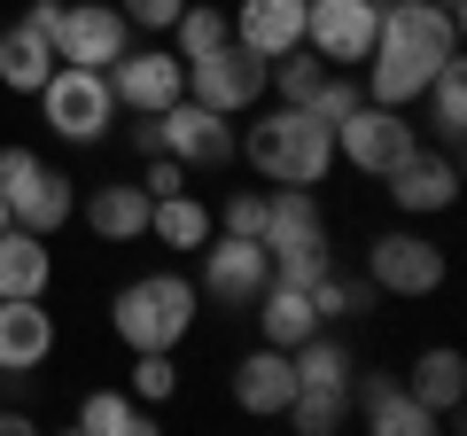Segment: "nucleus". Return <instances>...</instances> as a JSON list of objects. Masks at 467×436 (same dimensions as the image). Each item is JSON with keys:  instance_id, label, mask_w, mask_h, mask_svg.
<instances>
[{"instance_id": "4468645a", "label": "nucleus", "mask_w": 467, "mask_h": 436, "mask_svg": "<svg viewBox=\"0 0 467 436\" xmlns=\"http://www.w3.org/2000/svg\"><path fill=\"white\" fill-rule=\"evenodd\" d=\"M109 94H117V109L156 118V109H171V101L187 94V63L171 47H125L109 63Z\"/></svg>"}, {"instance_id": "f3484780", "label": "nucleus", "mask_w": 467, "mask_h": 436, "mask_svg": "<svg viewBox=\"0 0 467 436\" xmlns=\"http://www.w3.org/2000/svg\"><path fill=\"white\" fill-rule=\"evenodd\" d=\"M350 413L367 420L374 436H436L444 420L405 389V374H350Z\"/></svg>"}, {"instance_id": "f257e3e1", "label": "nucleus", "mask_w": 467, "mask_h": 436, "mask_svg": "<svg viewBox=\"0 0 467 436\" xmlns=\"http://www.w3.org/2000/svg\"><path fill=\"white\" fill-rule=\"evenodd\" d=\"M460 55V8H436V0H382V24H374L367 47V101H389V109H413L420 86Z\"/></svg>"}, {"instance_id": "4be33fe9", "label": "nucleus", "mask_w": 467, "mask_h": 436, "mask_svg": "<svg viewBox=\"0 0 467 436\" xmlns=\"http://www.w3.org/2000/svg\"><path fill=\"white\" fill-rule=\"evenodd\" d=\"M149 234L164 242L171 257H195L202 242L218 234V218H211V202H202V195H187V187H171V195H149Z\"/></svg>"}, {"instance_id": "ea45409f", "label": "nucleus", "mask_w": 467, "mask_h": 436, "mask_svg": "<svg viewBox=\"0 0 467 436\" xmlns=\"http://www.w3.org/2000/svg\"><path fill=\"white\" fill-rule=\"evenodd\" d=\"M374 8H382V0H374Z\"/></svg>"}, {"instance_id": "1a4fd4ad", "label": "nucleus", "mask_w": 467, "mask_h": 436, "mask_svg": "<svg viewBox=\"0 0 467 436\" xmlns=\"http://www.w3.org/2000/svg\"><path fill=\"white\" fill-rule=\"evenodd\" d=\"M413 149H420V125L405 118V109H389V101H358V109H350L343 125H335V164L367 171V180L398 171Z\"/></svg>"}, {"instance_id": "4c0bfd02", "label": "nucleus", "mask_w": 467, "mask_h": 436, "mask_svg": "<svg viewBox=\"0 0 467 436\" xmlns=\"http://www.w3.org/2000/svg\"><path fill=\"white\" fill-rule=\"evenodd\" d=\"M436 8H467V0H436Z\"/></svg>"}, {"instance_id": "f03ea898", "label": "nucleus", "mask_w": 467, "mask_h": 436, "mask_svg": "<svg viewBox=\"0 0 467 436\" xmlns=\"http://www.w3.org/2000/svg\"><path fill=\"white\" fill-rule=\"evenodd\" d=\"M234 149L250 156V171L265 187H319L335 171V133L312 109H296V101H273L265 118H250Z\"/></svg>"}, {"instance_id": "412c9836", "label": "nucleus", "mask_w": 467, "mask_h": 436, "mask_svg": "<svg viewBox=\"0 0 467 436\" xmlns=\"http://www.w3.org/2000/svg\"><path fill=\"white\" fill-rule=\"evenodd\" d=\"M226 16H234V39L250 55H265V63L304 47V0H234Z\"/></svg>"}, {"instance_id": "2f4dec72", "label": "nucleus", "mask_w": 467, "mask_h": 436, "mask_svg": "<svg viewBox=\"0 0 467 436\" xmlns=\"http://www.w3.org/2000/svg\"><path fill=\"white\" fill-rule=\"evenodd\" d=\"M133 398L140 405H171L180 398V358L171 351H133Z\"/></svg>"}, {"instance_id": "dca6fc26", "label": "nucleus", "mask_w": 467, "mask_h": 436, "mask_svg": "<svg viewBox=\"0 0 467 436\" xmlns=\"http://www.w3.org/2000/svg\"><path fill=\"white\" fill-rule=\"evenodd\" d=\"M382 187H389V202H398V218H436V211L460 202V164H451V149H429V140H420L398 171H382Z\"/></svg>"}, {"instance_id": "0eeeda50", "label": "nucleus", "mask_w": 467, "mask_h": 436, "mask_svg": "<svg viewBox=\"0 0 467 436\" xmlns=\"http://www.w3.org/2000/svg\"><path fill=\"white\" fill-rule=\"evenodd\" d=\"M39 118H47V133L55 140H109V125H117V94H109V70H78V63H55L47 70V86H39Z\"/></svg>"}, {"instance_id": "c9c22d12", "label": "nucleus", "mask_w": 467, "mask_h": 436, "mask_svg": "<svg viewBox=\"0 0 467 436\" xmlns=\"http://www.w3.org/2000/svg\"><path fill=\"white\" fill-rule=\"evenodd\" d=\"M140 187H149V195H171V187H187V164H180V156H164V149H156L149 164H140Z\"/></svg>"}, {"instance_id": "a878e982", "label": "nucleus", "mask_w": 467, "mask_h": 436, "mask_svg": "<svg viewBox=\"0 0 467 436\" xmlns=\"http://www.w3.org/2000/svg\"><path fill=\"white\" fill-rule=\"evenodd\" d=\"M420 109H429L436 149H460V140H467V63H460V55H451V63L420 86Z\"/></svg>"}, {"instance_id": "e433bc0d", "label": "nucleus", "mask_w": 467, "mask_h": 436, "mask_svg": "<svg viewBox=\"0 0 467 436\" xmlns=\"http://www.w3.org/2000/svg\"><path fill=\"white\" fill-rule=\"evenodd\" d=\"M32 429H39L32 413H16V405H0V436H32Z\"/></svg>"}, {"instance_id": "b1692460", "label": "nucleus", "mask_w": 467, "mask_h": 436, "mask_svg": "<svg viewBox=\"0 0 467 436\" xmlns=\"http://www.w3.org/2000/svg\"><path fill=\"white\" fill-rule=\"evenodd\" d=\"M250 312H257V336H265V343H281V351H296V343L312 336V327H327V319L312 312V288H296V281H265Z\"/></svg>"}, {"instance_id": "2eb2a0df", "label": "nucleus", "mask_w": 467, "mask_h": 436, "mask_svg": "<svg viewBox=\"0 0 467 436\" xmlns=\"http://www.w3.org/2000/svg\"><path fill=\"white\" fill-rule=\"evenodd\" d=\"M47 70H55V0H32L16 24H0V86L39 94Z\"/></svg>"}, {"instance_id": "39448f33", "label": "nucleus", "mask_w": 467, "mask_h": 436, "mask_svg": "<svg viewBox=\"0 0 467 436\" xmlns=\"http://www.w3.org/2000/svg\"><path fill=\"white\" fill-rule=\"evenodd\" d=\"M0 202H8L16 226H32V234L55 242L70 218H78V180H70L63 164H47L39 149L8 140V149H0Z\"/></svg>"}, {"instance_id": "9d476101", "label": "nucleus", "mask_w": 467, "mask_h": 436, "mask_svg": "<svg viewBox=\"0 0 467 436\" xmlns=\"http://www.w3.org/2000/svg\"><path fill=\"white\" fill-rule=\"evenodd\" d=\"M187 101L218 109V118H250L265 101V55H250L242 39H226L218 55H195L187 63Z\"/></svg>"}, {"instance_id": "a211bd4d", "label": "nucleus", "mask_w": 467, "mask_h": 436, "mask_svg": "<svg viewBox=\"0 0 467 436\" xmlns=\"http://www.w3.org/2000/svg\"><path fill=\"white\" fill-rule=\"evenodd\" d=\"M288 398H296V358L281 351V343H257L250 358H234V405L257 420H281Z\"/></svg>"}, {"instance_id": "bb28decb", "label": "nucleus", "mask_w": 467, "mask_h": 436, "mask_svg": "<svg viewBox=\"0 0 467 436\" xmlns=\"http://www.w3.org/2000/svg\"><path fill=\"white\" fill-rule=\"evenodd\" d=\"M78 429L86 436H149L156 429V405H140L133 389H86V398H78Z\"/></svg>"}, {"instance_id": "f704fd0d", "label": "nucleus", "mask_w": 467, "mask_h": 436, "mask_svg": "<svg viewBox=\"0 0 467 436\" xmlns=\"http://www.w3.org/2000/svg\"><path fill=\"white\" fill-rule=\"evenodd\" d=\"M117 8H125L133 32H171V16H180L187 0H117Z\"/></svg>"}, {"instance_id": "ddd939ff", "label": "nucleus", "mask_w": 467, "mask_h": 436, "mask_svg": "<svg viewBox=\"0 0 467 436\" xmlns=\"http://www.w3.org/2000/svg\"><path fill=\"white\" fill-rule=\"evenodd\" d=\"M195 257H202V281H195V288H202L211 304H226V312H250L257 288L273 281L265 242H257V234H211Z\"/></svg>"}, {"instance_id": "393cba45", "label": "nucleus", "mask_w": 467, "mask_h": 436, "mask_svg": "<svg viewBox=\"0 0 467 436\" xmlns=\"http://www.w3.org/2000/svg\"><path fill=\"white\" fill-rule=\"evenodd\" d=\"M55 281V257H47V234H32V226H0V296H47Z\"/></svg>"}, {"instance_id": "58836bf2", "label": "nucleus", "mask_w": 467, "mask_h": 436, "mask_svg": "<svg viewBox=\"0 0 467 436\" xmlns=\"http://www.w3.org/2000/svg\"><path fill=\"white\" fill-rule=\"evenodd\" d=\"M0 226H8V202H0Z\"/></svg>"}, {"instance_id": "9b49d317", "label": "nucleus", "mask_w": 467, "mask_h": 436, "mask_svg": "<svg viewBox=\"0 0 467 436\" xmlns=\"http://www.w3.org/2000/svg\"><path fill=\"white\" fill-rule=\"evenodd\" d=\"M125 47H133L125 8H109V0H55V63L109 70Z\"/></svg>"}, {"instance_id": "aec40b11", "label": "nucleus", "mask_w": 467, "mask_h": 436, "mask_svg": "<svg viewBox=\"0 0 467 436\" xmlns=\"http://www.w3.org/2000/svg\"><path fill=\"white\" fill-rule=\"evenodd\" d=\"M78 218L94 242H149V187L140 180H101L78 195Z\"/></svg>"}, {"instance_id": "6e6552de", "label": "nucleus", "mask_w": 467, "mask_h": 436, "mask_svg": "<svg viewBox=\"0 0 467 436\" xmlns=\"http://www.w3.org/2000/svg\"><path fill=\"white\" fill-rule=\"evenodd\" d=\"M444 273H451V257H444V242L436 234H420V218H405V226H389V234H374V250H367V281H374V296H436L444 288Z\"/></svg>"}, {"instance_id": "6ab92c4d", "label": "nucleus", "mask_w": 467, "mask_h": 436, "mask_svg": "<svg viewBox=\"0 0 467 436\" xmlns=\"http://www.w3.org/2000/svg\"><path fill=\"white\" fill-rule=\"evenodd\" d=\"M55 358V312L39 296H0V374H39Z\"/></svg>"}, {"instance_id": "473e14b6", "label": "nucleus", "mask_w": 467, "mask_h": 436, "mask_svg": "<svg viewBox=\"0 0 467 436\" xmlns=\"http://www.w3.org/2000/svg\"><path fill=\"white\" fill-rule=\"evenodd\" d=\"M358 101H367V94H358V70H327V78L312 86V101H304V109H312V118L335 133V125H343L350 109H358Z\"/></svg>"}, {"instance_id": "f8f14e48", "label": "nucleus", "mask_w": 467, "mask_h": 436, "mask_svg": "<svg viewBox=\"0 0 467 436\" xmlns=\"http://www.w3.org/2000/svg\"><path fill=\"white\" fill-rule=\"evenodd\" d=\"M374 24H382L374 0H304V47H312L327 70H358L367 63Z\"/></svg>"}, {"instance_id": "7c9ffc66", "label": "nucleus", "mask_w": 467, "mask_h": 436, "mask_svg": "<svg viewBox=\"0 0 467 436\" xmlns=\"http://www.w3.org/2000/svg\"><path fill=\"white\" fill-rule=\"evenodd\" d=\"M288 420H296L304 436H335L350 420V389H296V398H288Z\"/></svg>"}, {"instance_id": "5701e85b", "label": "nucleus", "mask_w": 467, "mask_h": 436, "mask_svg": "<svg viewBox=\"0 0 467 436\" xmlns=\"http://www.w3.org/2000/svg\"><path fill=\"white\" fill-rule=\"evenodd\" d=\"M405 389H413L420 405H429L444 429H460V398H467V358L451 351V343H436V351L413 358V374H405Z\"/></svg>"}, {"instance_id": "20e7f679", "label": "nucleus", "mask_w": 467, "mask_h": 436, "mask_svg": "<svg viewBox=\"0 0 467 436\" xmlns=\"http://www.w3.org/2000/svg\"><path fill=\"white\" fill-rule=\"evenodd\" d=\"M257 242H265L273 281H296V288H312L319 273L335 265V250H327V218H319L312 187H273V195H265V226H257Z\"/></svg>"}, {"instance_id": "cd10ccee", "label": "nucleus", "mask_w": 467, "mask_h": 436, "mask_svg": "<svg viewBox=\"0 0 467 436\" xmlns=\"http://www.w3.org/2000/svg\"><path fill=\"white\" fill-rule=\"evenodd\" d=\"M226 39H234V16H226V8H211V0H187L180 16H171L164 47L180 55V63H195V55H218Z\"/></svg>"}, {"instance_id": "423d86ee", "label": "nucleus", "mask_w": 467, "mask_h": 436, "mask_svg": "<svg viewBox=\"0 0 467 436\" xmlns=\"http://www.w3.org/2000/svg\"><path fill=\"white\" fill-rule=\"evenodd\" d=\"M234 118H218V109H202V101H171V109H156V118H140L133 125V149L140 156H180L187 171H218V164H234Z\"/></svg>"}, {"instance_id": "c85d7f7f", "label": "nucleus", "mask_w": 467, "mask_h": 436, "mask_svg": "<svg viewBox=\"0 0 467 436\" xmlns=\"http://www.w3.org/2000/svg\"><path fill=\"white\" fill-rule=\"evenodd\" d=\"M288 358H296V389H350V374H358L350 351H343V336H327V327H312Z\"/></svg>"}, {"instance_id": "7ed1b4c3", "label": "nucleus", "mask_w": 467, "mask_h": 436, "mask_svg": "<svg viewBox=\"0 0 467 436\" xmlns=\"http://www.w3.org/2000/svg\"><path fill=\"white\" fill-rule=\"evenodd\" d=\"M195 312H202V288L187 273H171V265H149L109 296V336L125 351H180Z\"/></svg>"}, {"instance_id": "c756f323", "label": "nucleus", "mask_w": 467, "mask_h": 436, "mask_svg": "<svg viewBox=\"0 0 467 436\" xmlns=\"http://www.w3.org/2000/svg\"><path fill=\"white\" fill-rule=\"evenodd\" d=\"M367 304H374V281H350V273H319L312 281V312L319 319H367Z\"/></svg>"}, {"instance_id": "72a5a7b5", "label": "nucleus", "mask_w": 467, "mask_h": 436, "mask_svg": "<svg viewBox=\"0 0 467 436\" xmlns=\"http://www.w3.org/2000/svg\"><path fill=\"white\" fill-rule=\"evenodd\" d=\"M211 218H218V234H257L265 226V195H226Z\"/></svg>"}]
</instances>
